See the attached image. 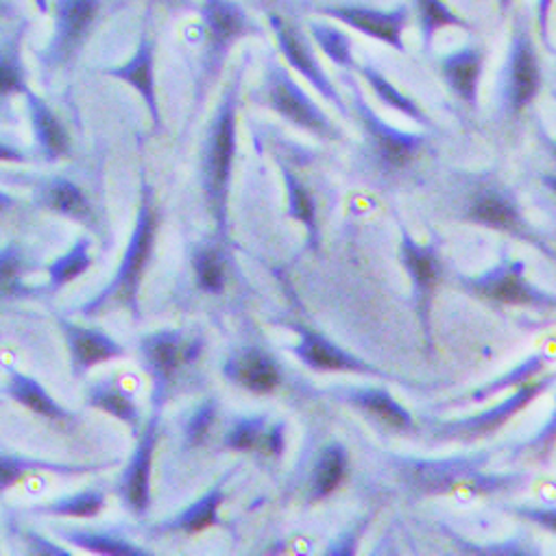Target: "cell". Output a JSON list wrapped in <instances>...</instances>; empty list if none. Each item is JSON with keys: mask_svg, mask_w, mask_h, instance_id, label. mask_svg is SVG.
Wrapping results in <instances>:
<instances>
[{"mask_svg": "<svg viewBox=\"0 0 556 556\" xmlns=\"http://www.w3.org/2000/svg\"><path fill=\"white\" fill-rule=\"evenodd\" d=\"M162 218L164 214L157 199V190L151 184L147 168L142 166L136 220H134L125 253L114 275L110 277V282L92 298L77 304L73 308V315L88 321H94L114 313H125L134 321L142 317V287L155 257Z\"/></svg>", "mask_w": 556, "mask_h": 556, "instance_id": "1", "label": "cell"}, {"mask_svg": "<svg viewBox=\"0 0 556 556\" xmlns=\"http://www.w3.org/2000/svg\"><path fill=\"white\" fill-rule=\"evenodd\" d=\"M400 262L408 275L415 295V311L417 319L426 339V345L432 350V330H430V315H432V302L434 293L441 285L443 264L441 255L434 242H419L415 240L408 229H402V242H400Z\"/></svg>", "mask_w": 556, "mask_h": 556, "instance_id": "15", "label": "cell"}, {"mask_svg": "<svg viewBox=\"0 0 556 556\" xmlns=\"http://www.w3.org/2000/svg\"><path fill=\"white\" fill-rule=\"evenodd\" d=\"M549 363H552V358L547 354H532L526 361H521L519 365H515L513 369H508L506 374H502L500 378H495V380L473 389L467 395V400L473 402V404H482V402L491 400L493 395H497V393H502L506 389H517V387L534 380L536 376H541L547 369Z\"/></svg>", "mask_w": 556, "mask_h": 556, "instance_id": "38", "label": "cell"}, {"mask_svg": "<svg viewBox=\"0 0 556 556\" xmlns=\"http://www.w3.org/2000/svg\"><path fill=\"white\" fill-rule=\"evenodd\" d=\"M554 382H556V371L541 374L534 380L517 387L500 404H495L482 413H476V415L445 419V421H432L428 426V432L437 443H473L480 439H489L497 430H502L513 417H517L521 410H526Z\"/></svg>", "mask_w": 556, "mask_h": 556, "instance_id": "13", "label": "cell"}, {"mask_svg": "<svg viewBox=\"0 0 556 556\" xmlns=\"http://www.w3.org/2000/svg\"><path fill=\"white\" fill-rule=\"evenodd\" d=\"M16 534L21 536V541L27 547V554L31 556H73V547L64 545L58 536H49L36 528H18V523H14Z\"/></svg>", "mask_w": 556, "mask_h": 556, "instance_id": "43", "label": "cell"}, {"mask_svg": "<svg viewBox=\"0 0 556 556\" xmlns=\"http://www.w3.org/2000/svg\"><path fill=\"white\" fill-rule=\"evenodd\" d=\"M458 287L467 295L500 304V306H521L532 311H556V295L539 289L526 277V266L521 260L502 255L491 268L476 275H458Z\"/></svg>", "mask_w": 556, "mask_h": 556, "instance_id": "11", "label": "cell"}, {"mask_svg": "<svg viewBox=\"0 0 556 556\" xmlns=\"http://www.w3.org/2000/svg\"><path fill=\"white\" fill-rule=\"evenodd\" d=\"M257 101L298 129H304L328 142L343 140V131L337 127V123L319 108L317 101H313V97L293 79V75L275 60H270L264 73Z\"/></svg>", "mask_w": 556, "mask_h": 556, "instance_id": "9", "label": "cell"}, {"mask_svg": "<svg viewBox=\"0 0 556 556\" xmlns=\"http://www.w3.org/2000/svg\"><path fill=\"white\" fill-rule=\"evenodd\" d=\"M554 0H536V31L541 42L549 49V12Z\"/></svg>", "mask_w": 556, "mask_h": 556, "instance_id": "50", "label": "cell"}, {"mask_svg": "<svg viewBox=\"0 0 556 556\" xmlns=\"http://www.w3.org/2000/svg\"><path fill=\"white\" fill-rule=\"evenodd\" d=\"M268 428L266 415H249L236 419L229 430L223 437V450L236 452V454H249L257 452L260 443L264 439V432Z\"/></svg>", "mask_w": 556, "mask_h": 556, "instance_id": "40", "label": "cell"}, {"mask_svg": "<svg viewBox=\"0 0 556 556\" xmlns=\"http://www.w3.org/2000/svg\"><path fill=\"white\" fill-rule=\"evenodd\" d=\"M489 452L458 454L447 458H424L408 454H391L389 469L400 486L415 497L432 495H495L510 493L526 484L523 473H491L486 471Z\"/></svg>", "mask_w": 556, "mask_h": 556, "instance_id": "2", "label": "cell"}, {"mask_svg": "<svg viewBox=\"0 0 556 556\" xmlns=\"http://www.w3.org/2000/svg\"><path fill=\"white\" fill-rule=\"evenodd\" d=\"M415 5H417L421 36H424V42L428 45L434 40V34L445 27L469 29V25L458 14H454L443 0H415Z\"/></svg>", "mask_w": 556, "mask_h": 556, "instance_id": "42", "label": "cell"}, {"mask_svg": "<svg viewBox=\"0 0 556 556\" xmlns=\"http://www.w3.org/2000/svg\"><path fill=\"white\" fill-rule=\"evenodd\" d=\"M268 23L273 27L277 47H280V51H282L285 60L289 62V66L293 71H298L343 116H350V110H348L341 92L337 90L332 79L326 75V71H324L319 58L315 55L311 42L306 40V36L295 25H291L289 21H285L280 16H268Z\"/></svg>", "mask_w": 556, "mask_h": 556, "instance_id": "18", "label": "cell"}, {"mask_svg": "<svg viewBox=\"0 0 556 556\" xmlns=\"http://www.w3.org/2000/svg\"><path fill=\"white\" fill-rule=\"evenodd\" d=\"M484 55L478 47H463L439 62V73L450 88V92L467 103L469 108L478 105V88L482 79Z\"/></svg>", "mask_w": 556, "mask_h": 556, "instance_id": "31", "label": "cell"}, {"mask_svg": "<svg viewBox=\"0 0 556 556\" xmlns=\"http://www.w3.org/2000/svg\"><path fill=\"white\" fill-rule=\"evenodd\" d=\"M3 395L10 397L21 408L29 410L31 415L58 426V428H77L81 417L66 408L51 391L31 374L21 369H8V380L3 384Z\"/></svg>", "mask_w": 556, "mask_h": 556, "instance_id": "24", "label": "cell"}, {"mask_svg": "<svg viewBox=\"0 0 556 556\" xmlns=\"http://www.w3.org/2000/svg\"><path fill=\"white\" fill-rule=\"evenodd\" d=\"M218 413H220V402L214 395L203 397L199 404H194V408H190V413L181 421L184 450H199L210 441L212 430L218 421Z\"/></svg>", "mask_w": 556, "mask_h": 556, "instance_id": "39", "label": "cell"}, {"mask_svg": "<svg viewBox=\"0 0 556 556\" xmlns=\"http://www.w3.org/2000/svg\"><path fill=\"white\" fill-rule=\"evenodd\" d=\"M45 266L31 255L29 244L14 238L0 244V304L21 302L45 295L42 285H31L29 275L42 270Z\"/></svg>", "mask_w": 556, "mask_h": 556, "instance_id": "28", "label": "cell"}, {"mask_svg": "<svg viewBox=\"0 0 556 556\" xmlns=\"http://www.w3.org/2000/svg\"><path fill=\"white\" fill-rule=\"evenodd\" d=\"M231 471H225L205 493H201L197 500L186 504L175 515L155 521L147 532L149 536H170V534H184L192 536L199 532H205L210 528L220 526V508L227 500V482L231 478Z\"/></svg>", "mask_w": 556, "mask_h": 556, "instance_id": "22", "label": "cell"}, {"mask_svg": "<svg viewBox=\"0 0 556 556\" xmlns=\"http://www.w3.org/2000/svg\"><path fill=\"white\" fill-rule=\"evenodd\" d=\"M554 445H556V406H554V413L547 417L545 426L530 441L517 445L515 454H534V458H545Z\"/></svg>", "mask_w": 556, "mask_h": 556, "instance_id": "44", "label": "cell"}, {"mask_svg": "<svg viewBox=\"0 0 556 556\" xmlns=\"http://www.w3.org/2000/svg\"><path fill=\"white\" fill-rule=\"evenodd\" d=\"M500 3V8H502V12H508V8L513 5V0H497Z\"/></svg>", "mask_w": 556, "mask_h": 556, "instance_id": "53", "label": "cell"}, {"mask_svg": "<svg viewBox=\"0 0 556 556\" xmlns=\"http://www.w3.org/2000/svg\"><path fill=\"white\" fill-rule=\"evenodd\" d=\"M356 71L361 73V77L365 79V84L371 88V92L380 99L382 105L408 116L410 121L419 123V125H430V118L426 116V112L419 108V103L415 99H410L408 94H404L393 81H389L376 66L369 64H356Z\"/></svg>", "mask_w": 556, "mask_h": 556, "instance_id": "37", "label": "cell"}, {"mask_svg": "<svg viewBox=\"0 0 556 556\" xmlns=\"http://www.w3.org/2000/svg\"><path fill=\"white\" fill-rule=\"evenodd\" d=\"M295 332L300 334L298 345L293 348L295 356L311 369L315 371H339V374H356V376H367V378H378L384 382H400L406 384L402 378L387 374L382 369H378L376 365L358 358L356 354L348 352L345 348L337 345L334 341H330L328 337H324L321 332H315L311 328L304 326H295Z\"/></svg>", "mask_w": 556, "mask_h": 556, "instance_id": "19", "label": "cell"}, {"mask_svg": "<svg viewBox=\"0 0 556 556\" xmlns=\"http://www.w3.org/2000/svg\"><path fill=\"white\" fill-rule=\"evenodd\" d=\"M25 105L34 134V155L42 164H60L73 155V136L53 105L34 88L25 92Z\"/></svg>", "mask_w": 556, "mask_h": 556, "instance_id": "20", "label": "cell"}, {"mask_svg": "<svg viewBox=\"0 0 556 556\" xmlns=\"http://www.w3.org/2000/svg\"><path fill=\"white\" fill-rule=\"evenodd\" d=\"M94 238L86 231L81 236H77V240L55 260L45 264V273H47V282H42L45 287V295H58L64 289H68L71 285H75L79 277H84L88 270H92L97 257H94Z\"/></svg>", "mask_w": 556, "mask_h": 556, "instance_id": "32", "label": "cell"}, {"mask_svg": "<svg viewBox=\"0 0 556 556\" xmlns=\"http://www.w3.org/2000/svg\"><path fill=\"white\" fill-rule=\"evenodd\" d=\"M280 168H282V177H285V186H287L289 214H291L293 220H298L306 229L308 247L313 251H319V247H321V231H319V223H317L315 197L311 194L308 186L291 168L285 166V162H280Z\"/></svg>", "mask_w": 556, "mask_h": 556, "instance_id": "36", "label": "cell"}, {"mask_svg": "<svg viewBox=\"0 0 556 556\" xmlns=\"http://www.w3.org/2000/svg\"><path fill=\"white\" fill-rule=\"evenodd\" d=\"M29 210H34V205L29 201H25L23 197H18L12 190L0 188V225L10 223L12 218H16L21 214H27Z\"/></svg>", "mask_w": 556, "mask_h": 556, "instance_id": "48", "label": "cell"}, {"mask_svg": "<svg viewBox=\"0 0 556 556\" xmlns=\"http://www.w3.org/2000/svg\"><path fill=\"white\" fill-rule=\"evenodd\" d=\"M164 410L166 404L151 400L142 430L134 437V450L114 484L125 510L136 519H147L153 508V467L162 441Z\"/></svg>", "mask_w": 556, "mask_h": 556, "instance_id": "10", "label": "cell"}, {"mask_svg": "<svg viewBox=\"0 0 556 556\" xmlns=\"http://www.w3.org/2000/svg\"><path fill=\"white\" fill-rule=\"evenodd\" d=\"M58 328L66 345L73 380H84L97 367L127 358V348L99 326L81 324L71 315H58Z\"/></svg>", "mask_w": 556, "mask_h": 556, "instance_id": "16", "label": "cell"}, {"mask_svg": "<svg viewBox=\"0 0 556 556\" xmlns=\"http://www.w3.org/2000/svg\"><path fill=\"white\" fill-rule=\"evenodd\" d=\"M31 29V18H25L8 29H0V123H5L10 101L25 97L29 86V68L25 64V40Z\"/></svg>", "mask_w": 556, "mask_h": 556, "instance_id": "26", "label": "cell"}, {"mask_svg": "<svg viewBox=\"0 0 556 556\" xmlns=\"http://www.w3.org/2000/svg\"><path fill=\"white\" fill-rule=\"evenodd\" d=\"M84 404L123 424L131 437H138L147 419L136 395L123 384L118 376H105L90 382L84 391Z\"/></svg>", "mask_w": 556, "mask_h": 556, "instance_id": "29", "label": "cell"}, {"mask_svg": "<svg viewBox=\"0 0 556 556\" xmlns=\"http://www.w3.org/2000/svg\"><path fill=\"white\" fill-rule=\"evenodd\" d=\"M108 506L105 491L97 486H88L75 493H64L60 497L31 504L25 515L45 517V519H94Z\"/></svg>", "mask_w": 556, "mask_h": 556, "instance_id": "34", "label": "cell"}, {"mask_svg": "<svg viewBox=\"0 0 556 556\" xmlns=\"http://www.w3.org/2000/svg\"><path fill=\"white\" fill-rule=\"evenodd\" d=\"M0 181L10 188L29 192L34 210L66 218L84 227L97 242L108 240L105 210L97 203L94 194L75 177L64 173H27V170H3Z\"/></svg>", "mask_w": 556, "mask_h": 556, "instance_id": "5", "label": "cell"}, {"mask_svg": "<svg viewBox=\"0 0 556 556\" xmlns=\"http://www.w3.org/2000/svg\"><path fill=\"white\" fill-rule=\"evenodd\" d=\"M121 465V458L110 460H88V463H64L45 456H31L23 452L0 450V497L8 495L18 482L34 473H53V476H92L108 471Z\"/></svg>", "mask_w": 556, "mask_h": 556, "instance_id": "21", "label": "cell"}, {"mask_svg": "<svg viewBox=\"0 0 556 556\" xmlns=\"http://www.w3.org/2000/svg\"><path fill=\"white\" fill-rule=\"evenodd\" d=\"M242 68H238L227 81L220 101L207 123L201 160L199 184L205 199V207L212 216L216 236L227 238L229 225V192L233 177V162L238 151V101H240Z\"/></svg>", "mask_w": 556, "mask_h": 556, "instance_id": "3", "label": "cell"}, {"mask_svg": "<svg viewBox=\"0 0 556 556\" xmlns=\"http://www.w3.org/2000/svg\"><path fill=\"white\" fill-rule=\"evenodd\" d=\"M326 395H332L341 402H348L363 415L371 417L380 426L393 430V432H415L417 424L410 410H406L384 387H334L326 391Z\"/></svg>", "mask_w": 556, "mask_h": 556, "instance_id": "27", "label": "cell"}, {"mask_svg": "<svg viewBox=\"0 0 556 556\" xmlns=\"http://www.w3.org/2000/svg\"><path fill=\"white\" fill-rule=\"evenodd\" d=\"M53 536H58L62 543H68L77 549L101 554V556H151L153 549L144 543H136L114 530H94V528H81L71 523H55L51 526Z\"/></svg>", "mask_w": 556, "mask_h": 556, "instance_id": "30", "label": "cell"}, {"mask_svg": "<svg viewBox=\"0 0 556 556\" xmlns=\"http://www.w3.org/2000/svg\"><path fill=\"white\" fill-rule=\"evenodd\" d=\"M201 34H203V53H201V73L197 81L194 101L201 103L205 92L212 88L220 75L225 60L233 45L251 34H257V27L249 21L247 12L236 0H201Z\"/></svg>", "mask_w": 556, "mask_h": 556, "instance_id": "8", "label": "cell"}, {"mask_svg": "<svg viewBox=\"0 0 556 556\" xmlns=\"http://www.w3.org/2000/svg\"><path fill=\"white\" fill-rule=\"evenodd\" d=\"M541 90V64L536 45L523 16L517 18L508 60L504 66V108L515 116L523 112Z\"/></svg>", "mask_w": 556, "mask_h": 556, "instance_id": "17", "label": "cell"}, {"mask_svg": "<svg viewBox=\"0 0 556 556\" xmlns=\"http://www.w3.org/2000/svg\"><path fill=\"white\" fill-rule=\"evenodd\" d=\"M541 181L549 188L552 194H556V175H541Z\"/></svg>", "mask_w": 556, "mask_h": 556, "instance_id": "52", "label": "cell"}, {"mask_svg": "<svg viewBox=\"0 0 556 556\" xmlns=\"http://www.w3.org/2000/svg\"><path fill=\"white\" fill-rule=\"evenodd\" d=\"M138 363L151 382V400L168 406L181 380L205 354L203 334L181 328H157L138 339Z\"/></svg>", "mask_w": 556, "mask_h": 556, "instance_id": "7", "label": "cell"}, {"mask_svg": "<svg viewBox=\"0 0 556 556\" xmlns=\"http://www.w3.org/2000/svg\"><path fill=\"white\" fill-rule=\"evenodd\" d=\"M324 16H330L345 27L374 38L382 45L393 47L395 51L404 53V29L408 25V5H400L395 10H371V8H356V5H337V8H321Z\"/></svg>", "mask_w": 556, "mask_h": 556, "instance_id": "23", "label": "cell"}, {"mask_svg": "<svg viewBox=\"0 0 556 556\" xmlns=\"http://www.w3.org/2000/svg\"><path fill=\"white\" fill-rule=\"evenodd\" d=\"M151 3H153V0H151Z\"/></svg>", "mask_w": 556, "mask_h": 556, "instance_id": "54", "label": "cell"}, {"mask_svg": "<svg viewBox=\"0 0 556 556\" xmlns=\"http://www.w3.org/2000/svg\"><path fill=\"white\" fill-rule=\"evenodd\" d=\"M149 21H151V5L144 12L138 42H136L131 55L121 64L103 66L101 75L129 86L140 97V101L147 108L151 127L157 134L164 127V118H162L160 90H157V38L153 34Z\"/></svg>", "mask_w": 556, "mask_h": 556, "instance_id": "14", "label": "cell"}, {"mask_svg": "<svg viewBox=\"0 0 556 556\" xmlns=\"http://www.w3.org/2000/svg\"><path fill=\"white\" fill-rule=\"evenodd\" d=\"M311 34L330 62H334L339 68H356V62L352 55V40L345 31L324 23H313Z\"/></svg>", "mask_w": 556, "mask_h": 556, "instance_id": "41", "label": "cell"}, {"mask_svg": "<svg viewBox=\"0 0 556 556\" xmlns=\"http://www.w3.org/2000/svg\"><path fill=\"white\" fill-rule=\"evenodd\" d=\"M227 238L216 236V240L199 242L190 251V270L194 289L203 295L218 298L227 289L229 270H227V253L225 242Z\"/></svg>", "mask_w": 556, "mask_h": 556, "instance_id": "33", "label": "cell"}, {"mask_svg": "<svg viewBox=\"0 0 556 556\" xmlns=\"http://www.w3.org/2000/svg\"><path fill=\"white\" fill-rule=\"evenodd\" d=\"M223 378L253 395H268L282 384L285 374L280 363L262 348H238L223 363Z\"/></svg>", "mask_w": 556, "mask_h": 556, "instance_id": "25", "label": "cell"}, {"mask_svg": "<svg viewBox=\"0 0 556 556\" xmlns=\"http://www.w3.org/2000/svg\"><path fill=\"white\" fill-rule=\"evenodd\" d=\"M285 445H287V424L275 421V424H268L257 452H262L268 458H280L285 454Z\"/></svg>", "mask_w": 556, "mask_h": 556, "instance_id": "45", "label": "cell"}, {"mask_svg": "<svg viewBox=\"0 0 556 556\" xmlns=\"http://www.w3.org/2000/svg\"><path fill=\"white\" fill-rule=\"evenodd\" d=\"M25 18H29V14L18 0H0V29H8Z\"/></svg>", "mask_w": 556, "mask_h": 556, "instance_id": "49", "label": "cell"}, {"mask_svg": "<svg viewBox=\"0 0 556 556\" xmlns=\"http://www.w3.org/2000/svg\"><path fill=\"white\" fill-rule=\"evenodd\" d=\"M36 155L31 149L0 136V164H10V166H27L34 164Z\"/></svg>", "mask_w": 556, "mask_h": 556, "instance_id": "46", "label": "cell"}, {"mask_svg": "<svg viewBox=\"0 0 556 556\" xmlns=\"http://www.w3.org/2000/svg\"><path fill=\"white\" fill-rule=\"evenodd\" d=\"M350 465V454L341 441H330L319 452L311 480H308V502H321L330 497L343 482Z\"/></svg>", "mask_w": 556, "mask_h": 556, "instance_id": "35", "label": "cell"}, {"mask_svg": "<svg viewBox=\"0 0 556 556\" xmlns=\"http://www.w3.org/2000/svg\"><path fill=\"white\" fill-rule=\"evenodd\" d=\"M458 218L478 227H486L491 231H500L519 240L528 247H534L547 260L556 262V249L547 242V238L523 216V210L513 194L497 179L480 177L471 181L463 190V203L458 207Z\"/></svg>", "mask_w": 556, "mask_h": 556, "instance_id": "6", "label": "cell"}, {"mask_svg": "<svg viewBox=\"0 0 556 556\" xmlns=\"http://www.w3.org/2000/svg\"><path fill=\"white\" fill-rule=\"evenodd\" d=\"M513 513L556 534V506H513Z\"/></svg>", "mask_w": 556, "mask_h": 556, "instance_id": "47", "label": "cell"}, {"mask_svg": "<svg viewBox=\"0 0 556 556\" xmlns=\"http://www.w3.org/2000/svg\"><path fill=\"white\" fill-rule=\"evenodd\" d=\"M541 140H543V144H545L547 153L552 155V160H554V164H556V138H549V136H541Z\"/></svg>", "mask_w": 556, "mask_h": 556, "instance_id": "51", "label": "cell"}, {"mask_svg": "<svg viewBox=\"0 0 556 556\" xmlns=\"http://www.w3.org/2000/svg\"><path fill=\"white\" fill-rule=\"evenodd\" d=\"M352 105L365 134L367 155L374 162L376 170L387 177H397L406 173L417 162L430 138L426 134L402 131L389 125L374 112V108L367 103L356 86H352Z\"/></svg>", "mask_w": 556, "mask_h": 556, "instance_id": "12", "label": "cell"}, {"mask_svg": "<svg viewBox=\"0 0 556 556\" xmlns=\"http://www.w3.org/2000/svg\"><path fill=\"white\" fill-rule=\"evenodd\" d=\"M129 0H45L51 14V34L38 51V68L45 84L71 73L92 40Z\"/></svg>", "mask_w": 556, "mask_h": 556, "instance_id": "4", "label": "cell"}]
</instances>
